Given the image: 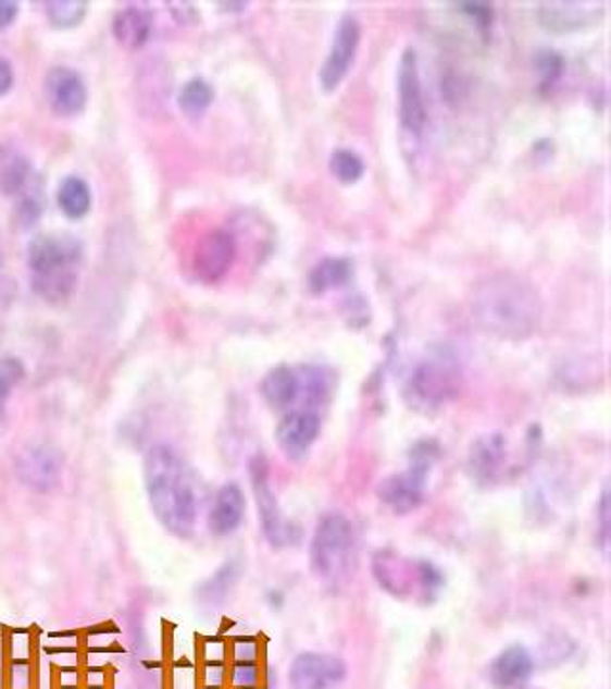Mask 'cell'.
I'll list each match as a JSON object with an SVG mask.
<instances>
[{"instance_id":"cell-1","label":"cell","mask_w":611,"mask_h":689,"mask_svg":"<svg viewBox=\"0 0 611 689\" xmlns=\"http://www.w3.org/2000/svg\"><path fill=\"white\" fill-rule=\"evenodd\" d=\"M472 315L486 332L504 340H525L541 322L537 287L516 272H494L472 287Z\"/></svg>"},{"instance_id":"cell-2","label":"cell","mask_w":611,"mask_h":689,"mask_svg":"<svg viewBox=\"0 0 611 689\" xmlns=\"http://www.w3.org/2000/svg\"><path fill=\"white\" fill-rule=\"evenodd\" d=\"M146 492L166 531L188 539L196 531L199 499L188 464L169 444H155L144 459Z\"/></svg>"},{"instance_id":"cell-3","label":"cell","mask_w":611,"mask_h":689,"mask_svg":"<svg viewBox=\"0 0 611 689\" xmlns=\"http://www.w3.org/2000/svg\"><path fill=\"white\" fill-rule=\"evenodd\" d=\"M439 444L434 439H421L409 451V468L396 476L386 477L378 484V499L394 514H409L423 504L428 487V473L438 462Z\"/></svg>"},{"instance_id":"cell-4","label":"cell","mask_w":611,"mask_h":689,"mask_svg":"<svg viewBox=\"0 0 611 689\" xmlns=\"http://www.w3.org/2000/svg\"><path fill=\"white\" fill-rule=\"evenodd\" d=\"M356 534L350 519L340 512L323 515L310 546L312 570L320 579L337 580L352 563Z\"/></svg>"},{"instance_id":"cell-5","label":"cell","mask_w":611,"mask_h":689,"mask_svg":"<svg viewBox=\"0 0 611 689\" xmlns=\"http://www.w3.org/2000/svg\"><path fill=\"white\" fill-rule=\"evenodd\" d=\"M461 387V370L451 355L438 353L424 358L411 373L409 391L411 398L426 408H436L453 401Z\"/></svg>"},{"instance_id":"cell-6","label":"cell","mask_w":611,"mask_h":689,"mask_svg":"<svg viewBox=\"0 0 611 689\" xmlns=\"http://www.w3.org/2000/svg\"><path fill=\"white\" fill-rule=\"evenodd\" d=\"M249 473H251L252 492H254V500L259 506L264 539L267 540L270 546L277 547V550L290 546L298 539L297 532H295V525L289 524L283 517L277 499L270 487V477H267L270 469H267L266 458L260 454L254 456L249 464Z\"/></svg>"},{"instance_id":"cell-7","label":"cell","mask_w":611,"mask_h":689,"mask_svg":"<svg viewBox=\"0 0 611 689\" xmlns=\"http://www.w3.org/2000/svg\"><path fill=\"white\" fill-rule=\"evenodd\" d=\"M62 452L50 443L29 444L16 458L17 479L40 494L54 491L62 479Z\"/></svg>"},{"instance_id":"cell-8","label":"cell","mask_w":611,"mask_h":689,"mask_svg":"<svg viewBox=\"0 0 611 689\" xmlns=\"http://www.w3.org/2000/svg\"><path fill=\"white\" fill-rule=\"evenodd\" d=\"M345 678V661L329 653L306 651L292 661L289 668L292 689H333Z\"/></svg>"},{"instance_id":"cell-9","label":"cell","mask_w":611,"mask_h":689,"mask_svg":"<svg viewBox=\"0 0 611 689\" xmlns=\"http://www.w3.org/2000/svg\"><path fill=\"white\" fill-rule=\"evenodd\" d=\"M361 25L353 14H345L338 22L331 45V52L323 64L322 83L325 88H335L342 81L360 45Z\"/></svg>"},{"instance_id":"cell-10","label":"cell","mask_w":611,"mask_h":689,"mask_svg":"<svg viewBox=\"0 0 611 689\" xmlns=\"http://www.w3.org/2000/svg\"><path fill=\"white\" fill-rule=\"evenodd\" d=\"M398 87H400V118L403 127L409 131H421L426 121V108H424L423 85L419 75V62L416 52L408 48L400 60V73H398Z\"/></svg>"},{"instance_id":"cell-11","label":"cell","mask_w":611,"mask_h":689,"mask_svg":"<svg viewBox=\"0 0 611 689\" xmlns=\"http://www.w3.org/2000/svg\"><path fill=\"white\" fill-rule=\"evenodd\" d=\"M320 429L322 421L314 410H292L283 416L275 435L290 459H302L320 436Z\"/></svg>"},{"instance_id":"cell-12","label":"cell","mask_w":611,"mask_h":689,"mask_svg":"<svg viewBox=\"0 0 611 689\" xmlns=\"http://www.w3.org/2000/svg\"><path fill=\"white\" fill-rule=\"evenodd\" d=\"M236 259V238L227 230L209 232L196 251L197 276L204 282H214L226 274Z\"/></svg>"},{"instance_id":"cell-13","label":"cell","mask_w":611,"mask_h":689,"mask_svg":"<svg viewBox=\"0 0 611 689\" xmlns=\"http://www.w3.org/2000/svg\"><path fill=\"white\" fill-rule=\"evenodd\" d=\"M245 512L244 489L237 483L222 484L209 512V529L214 537H229L244 525Z\"/></svg>"},{"instance_id":"cell-14","label":"cell","mask_w":611,"mask_h":689,"mask_svg":"<svg viewBox=\"0 0 611 689\" xmlns=\"http://www.w3.org/2000/svg\"><path fill=\"white\" fill-rule=\"evenodd\" d=\"M79 244L70 236H39L29 247V262L35 274L60 267H75L79 261Z\"/></svg>"},{"instance_id":"cell-15","label":"cell","mask_w":611,"mask_h":689,"mask_svg":"<svg viewBox=\"0 0 611 689\" xmlns=\"http://www.w3.org/2000/svg\"><path fill=\"white\" fill-rule=\"evenodd\" d=\"M603 4L600 2H573V0H552L543 2L539 7V20L549 29L568 32L575 27L595 22L602 14Z\"/></svg>"},{"instance_id":"cell-16","label":"cell","mask_w":611,"mask_h":689,"mask_svg":"<svg viewBox=\"0 0 611 689\" xmlns=\"http://www.w3.org/2000/svg\"><path fill=\"white\" fill-rule=\"evenodd\" d=\"M47 95L52 108L63 115L77 113L87 102L85 81L70 67H55L48 73Z\"/></svg>"},{"instance_id":"cell-17","label":"cell","mask_w":611,"mask_h":689,"mask_svg":"<svg viewBox=\"0 0 611 689\" xmlns=\"http://www.w3.org/2000/svg\"><path fill=\"white\" fill-rule=\"evenodd\" d=\"M533 657L522 645H512L495 659L489 668V678L497 689H514L532 678Z\"/></svg>"},{"instance_id":"cell-18","label":"cell","mask_w":611,"mask_h":689,"mask_svg":"<svg viewBox=\"0 0 611 689\" xmlns=\"http://www.w3.org/2000/svg\"><path fill=\"white\" fill-rule=\"evenodd\" d=\"M300 393H302L300 373L290 366H277L262 380V395L266 398L267 405L275 410L289 408Z\"/></svg>"},{"instance_id":"cell-19","label":"cell","mask_w":611,"mask_h":689,"mask_svg":"<svg viewBox=\"0 0 611 689\" xmlns=\"http://www.w3.org/2000/svg\"><path fill=\"white\" fill-rule=\"evenodd\" d=\"M504 459V441L499 435L482 436L472 444L469 468L478 483L494 481Z\"/></svg>"},{"instance_id":"cell-20","label":"cell","mask_w":611,"mask_h":689,"mask_svg":"<svg viewBox=\"0 0 611 689\" xmlns=\"http://www.w3.org/2000/svg\"><path fill=\"white\" fill-rule=\"evenodd\" d=\"M113 33L121 45L128 48L141 47L151 33V14L141 7H125L113 17Z\"/></svg>"},{"instance_id":"cell-21","label":"cell","mask_w":611,"mask_h":689,"mask_svg":"<svg viewBox=\"0 0 611 689\" xmlns=\"http://www.w3.org/2000/svg\"><path fill=\"white\" fill-rule=\"evenodd\" d=\"M75 282H77L75 267H60V269L35 274L37 294L42 295L50 303L65 302L73 294Z\"/></svg>"},{"instance_id":"cell-22","label":"cell","mask_w":611,"mask_h":689,"mask_svg":"<svg viewBox=\"0 0 611 689\" xmlns=\"http://www.w3.org/2000/svg\"><path fill=\"white\" fill-rule=\"evenodd\" d=\"M90 188L79 176H70L63 181L58 190V204L67 217H83L90 207Z\"/></svg>"},{"instance_id":"cell-23","label":"cell","mask_w":611,"mask_h":689,"mask_svg":"<svg viewBox=\"0 0 611 689\" xmlns=\"http://www.w3.org/2000/svg\"><path fill=\"white\" fill-rule=\"evenodd\" d=\"M348 276H350V262L342 257H327L312 269L308 276V284L320 294L333 285L342 284Z\"/></svg>"},{"instance_id":"cell-24","label":"cell","mask_w":611,"mask_h":689,"mask_svg":"<svg viewBox=\"0 0 611 689\" xmlns=\"http://www.w3.org/2000/svg\"><path fill=\"white\" fill-rule=\"evenodd\" d=\"M212 100V88L207 81L191 79L182 87L178 102L184 111L197 115L209 108Z\"/></svg>"},{"instance_id":"cell-25","label":"cell","mask_w":611,"mask_h":689,"mask_svg":"<svg viewBox=\"0 0 611 689\" xmlns=\"http://www.w3.org/2000/svg\"><path fill=\"white\" fill-rule=\"evenodd\" d=\"M331 169L340 181L353 183L363 175L365 165H363V159L356 151L340 148V150L333 151V156H331Z\"/></svg>"},{"instance_id":"cell-26","label":"cell","mask_w":611,"mask_h":689,"mask_svg":"<svg viewBox=\"0 0 611 689\" xmlns=\"http://www.w3.org/2000/svg\"><path fill=\"white\" fill-rule=\"evenodd\" d=\"M47 14L50 22L60 27H71V25L79 24L80 20L87 14V4L79 0H55L47 7Z\"/></svg>"},{"instance_id":"cell-27","label":"cell","mask_w":611,"mask_h":689,"mask_svg":"<svg viewBox=\"0 0 611 689\" xmlns=\"http://www.w3.org/2000/svg\"><path fill=\"white\" fill-rule=\"evenodd\" d=\"M25 368L22 360L16 357L0 358V416L4 413V405L12 395V391L17 387V383L24 380Z\"/></svg>"},{"instance_id":"cell-28","label":"cell","mask_w":611,"mask_h":689,"mask_svg":"<svg viewBox=\"0 0 611 689\" xmlns=\"http://www.w3.org/2000/svg\"><path fill=\"white\" fill-rule=\"evenodd\" d=\"M27 176H29V169L25 165L24 159H12L9 165L0 169V186L10 194H14V192L24 188L27 184Z\"/></svg>"},{"instance_id":"cell-29","label":"cell","mask_w":611,"mask_h":689,"mask_svg":"<svg viewBox=\"0 0 611 689\" xmlns=\"http://www.w3.org/2000/svg\"><path fill=\"white\" fill-rule=\"evenodd\" d=\"M236 580V563H227L204 585V592L209 598H222Z\"/></svg>"},{"instance_id":"cell-30","label":"cell","mask_w":611,"mask_h":689,"mask_svg":"<svg viewBox=\"0 0 611 689\" xmlns=\"http://www.w3.org/2000/svg\"><path fill=\"white\" fill-rule=\"evenodd\" d=\"M537 65L541 70L543 81L552 83L562 73V65L564 64H562V56L554 52V50H543L537 56Z\"/></svg>"},{"instance_id":"cell-31","label":"cell","mask_w":611,"mask_h":689,"mask_svg":"<svg viewBox=\"0 0 611 689\" xmlns=\"http://www.w3.org/2000/svg\"><path fill=\"white\" fill-rule=\"evenodd\" d=\"M416 573H419V580H421V585H423L426 594L438 592L439 588L444 587V575H441L438 567H434L432 563H419Z\"/></svg>"},{"instance_id":"cell-32","label":"cell","mask_w":611,"mask_h":689,"mask_svg":"<svg viewBox=\"0 0 611 689\" xmlns=\"http://www.w3.org/2000/svg\"><path fill=\"white\" fill-rule=\"evenodd\" d=\"M259 678V668L252 659H239L234 668V681L241 688H251Z\"/></svg>"},{"instance_id":"cell-33","label":"cell","mask_w":611,"mask_h":689,"mask_svg":"<svg viewBox=\"0 0 611 689\" xmlns=\"http://www.w3.org/2000/svg\"><path fill=\"white\" fill-rule=\"evenodd\" d=\"M461 9L466 10L472 17H476L482 25L489 24L494 16V7L489 2H463Z\"/></svg>"},{"instance_id":"cell-34","label":"cell","mask_w":611,"mask_h":689,"mask_svg":"<svg viewBox=\"0 0 611 689\" xmlns=\"http://www.w3.org/2000/svg\"><path fill=\"white\" fill-rule=\"evenodd\" d=\"M600 534H602L603 550H608L610 542V492L608 489L603 491L602 500H600Z\"/></svg>"},{"instance_id":"cell-35","label":"cell","mask_w":611,"mask_h":689,"mask_svg":"<svg viewBox=\"0 0 611 689\" xmlns=\"http://www.w3.org/2000/svg\"><path fill=\"white\" fill-rule=\"evenodd\" d=\"M17 16V4L12 0H0V27L12 24Z\"/></svg>"},{"instance_id":"cell-36","label":"cell","mask_w":611,"mask_h":689,"mask_svg":"<svg viewBox=\"0 0 611 689\" xmlns=\"http://www.w3.org/2000/svg\"><path fill=\"white\" fill-rule=\"evenodd\" d=\"M12 81H14L12 65L9 64V60L0 58V95L7 93V90L12 87Z\"/></svg>"},{"instance_id":"cell-37","label":"cell","mask_w":611,"mask_h":689,"mask_svg":"<svg viewBox=\"0 0 611 689\" xmlns=\"http://www.w3.org/2000/svg\"><path fill=\"white\" fill-rule=\"evenodd\" d=\"M0 259H2V257H0Z\"/></svg>"}]
</instances>
